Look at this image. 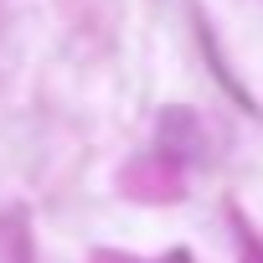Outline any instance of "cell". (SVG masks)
Returning a JSON list of instances; mask_svg holds the SVG:
<instances>
[]
</instances>
